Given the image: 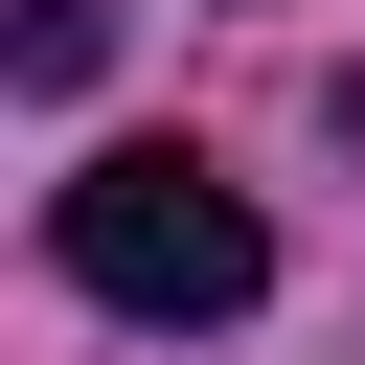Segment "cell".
I'll return each mask as SVG.
<instances>
[{
    "mask_svg": "<svg viewBox=\"0 0 365 365\" xmlns=\"http://www.w3.org/2000/svg\"><path fill=\"white\" fill-rule=\"evenodd\" d=\"M46 251H68V297H114V319H251V297H274V228H251L182 137H114V160L46 205Z\"/></svg>",
    "mask_w": 365,
    "mask_h": 365,
    "instance_id": "1",
    "label": "cell"
},
{
    "mask_svg": "<svg viewBox=\"0 0 365 365\" xmlns=\"http://www.w3.org/2000/svg\"><path fill=\"white\" fill-rule=\"evenodd\" d=\"M0 68H23V91H91V68H114V0H23Z\"/></svg>",
    "mask_w": 365,
    "mask_h": 365,
    "instance_id": "2",
    "label": "cell"
}]
</instances>
